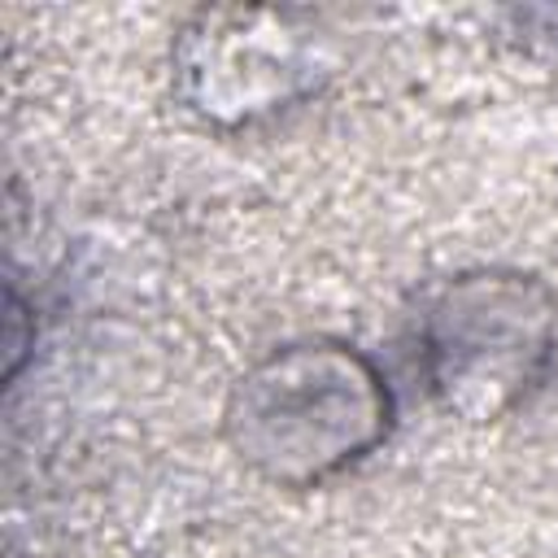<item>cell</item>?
<instances>
[{
    "mask_svg": "<svg viewBox=\"0 0 558 558\" xmlns=\"http://www.w3.org/2000/svg\"><path fill=\"white\" fill-rule=\"evenodd\" d=\"M392 418L397 401L375 357L344 340H292L231 384L222 436L257 480L318 488L366 462Z\"/></svg>",
    "mask_w": 558,
    "mask_h": 558,
    "instance_id": "1",
    "label": "cell"
},
{
    "mask_svg": "<svg viewBox=\"0 0 558 558\" xmlns=\"http://www.w3.org/2000/svg\"><path fill=\"white\" fill-rule=\"evenodd\" d=\"M554 362L558 296L527 270H458L418 301V379L427 397L462 423L510 418L545 388Z\"/></svg>",
    "mask_w": 558,
    "mask_h": 558,
    "instance_id": "2",
    "label": "cell"
},
{
    "mask_svg": "<svg viewBox=\"0 0 558 558\" xmlns=\"http://www.w3.org/2000/svg\"><path fill=\"white\" fill-rule=\"evenodd\" d=\"M227 31L218 13H205L196 31L179 39L174 70L187 109L205 122L235 126L257 113L283 109L310 87V57L296 35L253 31L257 13H227Z\"/></svg>",
    "mask_w": 558,
    "mask_h": 558,
    "instance_id": "3",
    "label": "cell"
},
{
    "mask_svg": "<svg viewBox=\"0 0 558 558\" xmlns=\"http://www.w3.org/2000/svg\"><path fill=\"white\" fill-rule=\"evenodd\" d=\"M532 17H541V22H549L545 31H536L532 39H541V44H549V48H558V13L554 9H541V13H532Z\"/></svg>",
    "mask_w": 558,
    "mask_h": 558,
    "instance_id": "4",
    "label": "cell"
}]
</instances>
